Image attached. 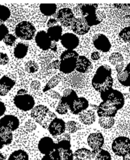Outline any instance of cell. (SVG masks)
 <instances>
[{"instance_id": "obj_44", "label": "cell", "mask_w": 130, "mask_h": 160, "mask_svg": "<svg viewBox=\"0 0 130 160\" xmlns=\"http://www.w3.org/2000/svg\"><path fill=\"white\" fill-rule=\"evenodd\" d=\"M17 38H15V36L11 34H8L3 39V42L7 46H12L14 44Z\"/></svg>"}, {"instance_id": "obj_38", "label": "cell", "mask_w": 130, "mask_h": 160, "mask_svg": "<svg viewBox=\"0 0 130 160\" xmlns=\"http://www.w3.org/2000/svg\"><path fill=\"white\" fill-rule=\"evenodd\" d=\"M25 69L29 73H35L38 71L39 65L36 62L31 60L26 62L25 64Z\"/></svg>"}, {"instance_id": "obj_11", "label": "cell", "mask_w": 130, "mask_h": 160, "mask_svg": "<svg viewBox=\"0 0 130 160\" xmlns=\"http://www.w3.org/2000/svg\"><path fill=\"white\" fill-rule=\"evenodd\" d=\"M73 32L79 35L86 34L90 30V27L88 25L84 17L77 18L74 19L71 25Z\"/></svg>"}, {"instance_id": "obj_2", "label": "cell", "mask_w": 130, "mask_h": 160, "mask_svg": "<svg viewBox=\"0 0 130 160\" xmlns=\"http://www.w3.org/2000/svg\"><path fill=\"white\" fill-rule=\"evenodd\" d=\"M31 116L34 120L45 129L54 119L57 118L54 112H51L44 105H38L31 111Z\"/></svg>"}, {"instance_id": "obj_53", "label": "cell", "mask_w": 130, "mask_h": 160, "mask_svg": "<svg viewBox=\"0 0 130 160\" xmlns=\"http://www.w3.org/2000/svg\"><path fill=\"white\" fill-rule=\"evenodd\" d=\"M6 110V108L4 103L0 102V118L4 114Z\"/></svg>"}, {"instance_id": "obj_14", "label": "cell", "mask_w": 130, "mask_h": 160, "mask_svg": "<svg viewBox=\"0 0 130 160\" xmlns=\"http://www.w3.org/2000/svg\"><path fill=\"white\" fill-rule=\"evenodd\" d=\"M62 46L66 49L73 50L76 48L79 43L78 37L73 33H65L60 38Z\"/></svg>"}, {"instance_id": "obj_55", "label": "cell", "mask_w": 130, "mask_h": 160, "mask_svg": "<svg viewBox=\"0 0 130 160\" xmlns=\"http://www.w3.org/2000/svg\"><path fill=\"white\" fill-rule=\"evenodd\" d=\"M41 160H52V159L51 157V155H46L43 157Z\"/></svg>"}, {"instance_id": "obj_1", "label": "cell", "mask_w": 130, "mask_h": 160, "mask_svg": "<svg viewBox=\"0 0 130 160\" xmlns=\"http://www.w3.org/2000/svg\"><path fill=\"white\" fill-rule=\"evenodd\" d=\"M112 71L109 65L100 66L92 80V84L95 90L101 93L112 88L113 84Z\"/></svg>"}, {"instance_id": "obj_60", "label": "cell", "mask_w": 130, "mask_h": 160, "mask_svg": "<svg viewBox=\"0 0 130 160\" xmlns=\"http://www.w3.org/2000/svg\"><path fill=\"white\" fill-rule=\"evenodd\" d=\"M3 22L1 21V20H0V25H2L3 24Z\"/></svg>"}, {"instance_id": "obj_12", "label": "cell", "mask_w": 130, "mask_h": 160, "mask_svg": "<svg viewBox=\"0 0 130 160\" xmlns=\"http://www.w3.org/2000/svg\"><path fill=\"white\" fill-rule=\"evenodd\" d=\"M87 142L92 151H98L102 149L104 145V136L101 132H93L88 136Z\"/></svg>"}, {"instance_id": "obj_10", "label": "cell", "mask_w": 130, "mask_h": 160, "mask_svg": "<svg viewBox=\"0 0 130 160\" xmlns=\"http://www.w3.org/2000/svg\"><path fill=\"white\" fill-rule=\"evenodd\" d=\"M47 129L52 136L61 135L66 130V123L62 119L55 118L51 122Z\"/></svg>"}, {"instance_id": "obj_6", "label": "cell", "mask_w": 130, "mask_h": 160, "mask_svg": "<svg viewBox=\"0 0 130 160\" xmlns=\"http://www.w3.org/2000/svg\"><path fill=\"white\" fill-rule=\"evenodd\" d=\"M112 152L118 157H123L130 152V139L121 136L115 138L111 145Z\"/></svg>"}, {"instance_id": "obj_13", "label": "cell", "mask_w": 130, "mask_h": 160, "mask_svg": "<svg viewBox=\"0 0 130 160\" xmlns=\"http://www.w3.org/2000/svg\"><path fill=\"white\" fill-rule=\"evenodd\" d=\"M55 143L50 137H44L39 141L38 148L43 155H50L55 149Z\"/></svg>"}, {"instance_id": "obj_26", "label": "cell", "mask_w": 130, "mask_h": 160, "mask_svg": "<svg viewBox=\"0 0 130 160\" xmlns=\"http://www.w3.org/2000/svg\"><path fill=\"white\" fill-rule=\"evenodd\" d=\"M74 160H93L92 151L86 148L77 149L74 153Z\"/></svg>"}, {"instance_id": "obj_8", "label": "cell", "mask_w": 130, "mask_h": 160, "mask_svg": "<svg viewBox=\"0 0 130 160\" xmlns=\"http://www.w3.org/2000/svg\"><path fill=\"white\" fill-rule=\"evenodd\" d=\"M92 40L94 47L100 51L107 52L109 51L111 48V43L107 36L103 34H96L93 37Z\"/></svg>"}, {"instance_id": "obj_17", "label": "cell", "mask_w": 130, "mask_h": 160, "mask_svg": "<svg viewBox=\"0 0 130 160\" xmlns=\"http://www.w3.org/2000/svg\"><path fill=\"white\" fill-rule=\"evenodd\" d=\"M77 59L76 57H68L60 60V71L65 74L71 73L76 69Z\"/></svg>"}, {"instance_id": "obj_25", "label": "cell", "mask_w": 130, "mask_h": 160, "mask_svg": "<svg viewBox=\"0 0 130 160\" xmlns=\"http://www.w3.org/2000/svg\"><path fill=\"white\" fill-rule=\"evenodd\" d=\"M78 97L75 91L71 89H67L63 92V95L60 98L63 102L67 104L69 109Z\"/></svg>"}, {"instance_id": "obj_64", "label": "cell", "mask_w": 130, "mask_h": 160, "mask_svg": "<svg viewBox=\"0 0 130 160\" xmlns=\"http://www.w3.org/2000/svg\"><path fill=\"white\" fill-rule=\"evenodd\" d=\"M129 43H130V42H129Z\"/></svg>"}, {"instance_id": "obj_18", "label": "cell", "mask_w": 130, "mask_h": 160, "mask_svg": "<svg viewBox=\"0 0 130 160\" xmlns=\"http://www.w3.org/2000/svg\"><path fill=\"white\" fill-rule=\"evenodd\" d=\"M89 106V102L86 98L84 97H78L69 109L73 114L78 115L86 110Z\"/></svg>"}, {"instance_id": "obj_39", "label": "cell", "mask_w": 130, "mask_h": 160, "mask_svg": "<svg viewBox=\"0 0 130 160\" xmlns=\"http://www.w3.org/2000/svg\"><path fill=\"white\" fill-rule=\"evenodd\" d=\"M71 144L70 140H60L57 143H55V149L59 150L71 149Z\"/></svg>"}, {"instance_id": "obj_31", "label": "cell", "mask_w": 130, "mask_h": 160, "mask_svg": "<svg viewBox=\"0 0 130 160\" xmlns=\"http://www.w3.org/2000/svg\"><path fill=\"white\" fill-rule=\"evenodd\" d=\"M117 78L122 85L130 87V73L126 69L117 73Z\"/></svg>"}, {"instance_id": "obj_9", "label": "cell", "mask_w": 130, "mask_h": 160, "mask_svg": "<svg viewBox=\"0 0 130 160\" xmlns=\"http://www.w3.org/2000/svg\"><path fill=\"white\" fill-rule=\"evenodd\" d=\"M75 18L71 9L68 8L61 9L58 12L56 15L57 21L65 27L71 26Z\"/></svg>"}, {"instance_id": "obj_61", "label": "cell", "mask_w": 130, "mask_h": 160, "mask_svg": "<svg viewBox=\"0 0 130 160\" xmlns=\"http://www.w3.org/2000/svg\"><path fill=\"white\" fill-rule=\"evenodd\" d=\"M129 92H130V87H129Z\"/></svg>"}, {"instance_id": "obj_49", "label": "cell", "mask_w": 130, "mask_h": 160, "mask_svg": "<svg viewBox=\"0 0 130 160\" xmlns=\"http://www.w3.org/2000/svg\"><path fill=\"white\" fill-rule=\"evenodd\" d=\"M48 95H50L51 98H55V99H60L62 98L60 96V94H59V93L57 92L56 91H54V90H51L49 91L48 93Z\"/></svg>"}, {"instance_id": "obj_3", "label": "cell", "mask_w": 130, "mask_h": 160, "mask_svg": "<svg viewBox=\"0 0 130 160\" xmlns=\"http://www.w3.org/2000/svg\"><path fill=\"white\" fill-rule=\"evenodd\" d=\"M14 104L17 108L23 111H29L34 108L35 100L33 97L27 93L26 90H19L13 99Z\"/></svg>"}, {"instance_id": "obj_34", "label": "cell", "mask_w": 130, "mask_h": 160, "mask_svg": "<svg viewBox=\"0 0 130 160\" xmlns=\"http://www.w3.org/2000/svg\"><path fill=\"white\" fill-rule=\"evenodd\" d=\"M61 80H62V76L58 74V75L54 76L45 85L44 89H43V92H45L47 91H49L51 89L54 88V87L58 85V84L60 82Z\"/></svg>"}, {"instance_id": "obj_19", "label": "cell", "mask_w": 130, "mask_h": 160, "mask_svg": "<svg viewBox=\"0 0 130 160\" xmlns=\"http://www.w3.org/2000/svg\"><path fill=\"white\" fill-rule=\"evenodd\" d=\"M105 18V13L103 11L97 10L96 12L92 13L84 18H85L88 25L90 27L101 23Z\"/></svg>"}, {"instance_id": "obj_15", "label": "cell", "mask_w": 130, "mask_h": 160, "mask_svg": "<svg viewBox=\"0 0 130 160\" xmlns=\"http://www.w3.org/2000/svg\"><path fill=\"white\" fill-rule=\"evenodd\" d=\"M0 124L7 130L13 132L19 127V119L12 115H6L0 119Z\"/></svg>"}, {"instance_id": "obj_22", "label": "cell", "mask_w": 130, "mask_h": 160, "mask_svg": "<svg viewBox=\"0 0 130 160\" xmlns=\"http://www.w3.org/2000/svg\"><path fill=\"white\" fill-rule=\"evenodd\" d=\"M79 119L81 122L86 126H90L96 122L95 112L92 110H86L80 113Z\"/></svg>"}, {"instance_id": "obj_59", "label": "cell", "mask_w": 130, "mask_h": 160, "mask_svg": "<svg viewBox=\"0 0 130 160\" xmlns=\"http://www.w3.org/2000/svg\"><path fill=\"white\" fill-rule=\"evenodd\" d=\"M5 160V158L4 156V155H3V154L0 152V160Z\"/></svg>"}, {"instance_id": "obj_43", "label": "cell", "mask_w": 130, "mask_h": 160, "mask_svg": "<svg viewBox=\"0 0 130 160\" xmlns=\"http://www.w3.org/2000/svg\"><path fill=\"white\" fill-rule=\"evenodd\" d=\"M79 54L74 50H67L61 54L60 56V60L64 59V58H68V57H76L78 58L79 57Z\"/></svg>"}, {"instance_id": "obj_27", "label": "cell", "mask_w": 130, "mask_h": 160, "mask_svg": "<svg viewBox=\"0 0 130 160\" xmlns=\"http://www.w3.org/2000/svg\"><path fill=\"white\" fill-rule=\"evenodd\" d=\"M62 32L63 29L62 27L56 25L53 27L48 28L47 33L52 42H58L62 38Z\"/></svg>"}, {"instance_id": "obj_48", "label": "cell", "mask_w": 130, "mask_h": 160, "mask_svg": "<svg viewBox=\"0 0 130 160\" xmlns=\"http://www.w3.org/2000/svg\"><path fill=\"white\" fill-rule=\"evenodd\" d=\"M60 65V61L56 60L53 61L48 65V68H55V69H59Z\"/></svg>"}, {"instance_id": "obj_40", "label": "cell", "mask_w": 130, "mask_h": 160, "mask_svg": "<svg viewBox=\"0 0 130 160\" xmlns=\"http://www.w3.org/2000/svg\"><path fill=\"white\" fill-rule=\"evenodd\" d=\"M59 151L60 152L61 160H74V153L71 149Z\"/></svg>"}, {"instance_id": "obj_36", "label": "cell", "mask_w": 130, "mask_h": 160, "mask_svg": "<svg viewBox=\"0 0 130 160\" xmlns=\"http://www.w3.org/2000/svg\"><path fill=\"white\" fill-rule=\"evenodd\" d=\"M66 130L70 134L76 132L80 128V126L78 123L74 121H69L66 123Z\"/></svg>"}, {"instance_id": "obj_52", "label": "cell", "mask_w": 130, "mask_h": 160, "mask_svg": "<svg viewBox=\"0 0 130 160\" xmlns=\"http://www.w3.org/2000/svg\"><path fill=\"white\" fill-rule=\"evenodd\" d=\"M57 22H57V20H56V19H55V18H51L47 23V26L48 27V28L53 27L55 26H56Z\"/></svg>"}, {"instance_id": "obj_51", "label": "cell", "mask_w": 130, "mask_h": 160, "mask_svg": "<svg viewBox=\"0 0 130 160\" xmlns=\"http://www.w3.org/2000/svg\"><path fill=\"white\" fill-rule=\"evenodd\" d=\"M41 84L38 81H34L32 82L31 84V87L33 90H38L40 89Z\"/></svg>"}, {"instance_id": "obj_57", "label": "cell", "mask_w": 130, "mask_h": 160, "mask_svg": "<svg viewBox=\"0 0 130 160\" xmlns=\"http://www.w3.org/2000/svg\"><path fill=\"white\" fill-rule=\"evenodd\" d=\"M123 160H130V152L123 157Z\"/></svg>"}, {"instance_id": "obj_63", "label": "cell", "mask_w": 130, "mask_h": 160, "mask_svg": "<svg viewBox=\"0 0 130 160\" xmlns=\"http://www.w3.org/2000/svg\"></svg>"}, {"instance_id": "obj_32", "label": "cell", "mask_w": 130, "mask_h": 160, "mask_svg": "<svg viewBox=\"0 0 130 160\" xmlns=\"http://www.w3.org/2000/svg\"><path fill=\"white\" fill-rule=\"evenodd\" d=\"M57 6L55 4H41L40 9L41 13L46 16L53 15L56 12Z\"/></svg>"}, {"instance_id": "obj_24", "label": "cell", "mask_w": 130, "mask_h": 160, "mask_svg": "<svg viewBox=\"0 0 130 160\" xmlns=\"http://www.w3.org/2000/svg\"><path fill=\"white\" fill-rule=\"evenodd\" d=\"M92 66V63L86 57L79 56L77 61L76 70L80 73H85Z\"/></svg>"}, {"instance_id": "obj_33", "label": "cell", "mask_w": 130, "mask_h": 160, "mask_svg": "<svg viewBox=\"0 0 130 160\" xmlns=\"http://www.w3.org/2000/svg\"><path fill=\"white\" fill-rule=\"evenodd\" d=\"M29 155L25 151L19 149L14 151L10 155L8 160H29Z\"/></svg>"}, {"instance_id": "obj_37", "label": "cell", "mask_w": 130, "mask_h": 160, "mask_svg": "<svg viewBox=\"0 0 130 160\" xmlns=\"http://www.w3.org/2000/svg\"><path fill=\"white\" fill-rule=\"evenodd\" d=\"M10 11L9 9L5 6L0 5V20L4 22L10 17Z\"/></svg>"}, {"instance_id": "obj_46", "label": "cell", "mask_w": 130, "mask_h": 160, "mask_svg": "<svg viewBox=\"0 0 130 160\" xmlns=\"http://www.w3.org/2000/svg\"><path fill=\"white\" fill-rule=\"evenodd\" d=\"M9 61L8 56L7 54L0 52V65H6Z\"/></svg>"}, {"instance_id": "obj_23", "label": "cell", "mask_w": 130, "mask_h": 160, "mask_svg": "<svg viewBox=\"0 0 130 160\" xmlns=\"http://www.w3.org/2000/svg\"><path fill=\"white\" fill-rule=\"evenodd\" d=\"M98 5L97 4H87L78 5L75 9L76 12L80 13L82 17H86L88 15L94 12L97 10Z\"/></svg>"}, {"instance_id": "obj_4", "label": "cell", "mask_w": 130, "mask_h": 160, "mask_svg": "<svg viewBox=\"0 0 130 160\" xmlns=\"http://www.w3.org/2000/svg\"><path fill=\"white\" fill-rule=\"evenodd\" d=\"M103 101L110 102L116 107L118 111L121 110L125 105V98L123 94L118 90L111 88L100 93Z\"/></svg>"}, {"instance_id": "obj_16", "label": "cell", "mask_w": 130, "mask_h": 160, "mask_svg": "<svg viewBox=\"0 0 130 160\" xmlns=\"http://www.w3.org/2000/svg\"><path fill=\"white\" fill-rule=\"evenodd\" d=\"M35 42L39 47L43 51H47L51 48L52 41L48 34L44 31L38 32L35 37Z\"/></svg>"}, {"instance_id": "obj_47", "label": "cell", "mask_w": 130, "mask_h": 160, "mask_svg": "<svg viewBox=\"0 0 130 160\" xmlns=\"http://www.w3.org/2000/svg\"><path fill=\"white\" fill-rule=\"evenodd\" d=\"M52 160H61L60 152L57 149H55L50 154Z\"/></svg>"}, {"instance_id": "obj_21", "label": "cell", "mask_w": 130, "mask_h": 160, "mask_svg": "<svg viewBox=\"0 0 130 160\" xmlns=\"http://www.w3.org/2000/svg\"><path fill=\"white\" fill-rule=\"evenodd\" d=\"M15 84V82L6 76L0 79V96L4 97L8 93Z\"/></svg>"}, {"instance_id": "obj_62", "label": "cell", "mask_w": 130, "mask_h": 160, "mask_svg": "<svg viewBox=\"0 0 130 160\" xmlns=\"http://www.w3.org/2000/svg\"><path fill=\"white\" fill-rule=\"evenodd\" d=\"M1 127H2V126H1V124H0V128H1Z\"/></svg>"}, {"instance_id": "obj_30", "label": "cell", "mask_w": 130, "mask_h": 160, "mask_svg": "<svg viewBox=\"0 0 130 160\" xmlns=\"http://www.w3.org/2000/svg\"><path fill=\"white\" fill-rule=\"evenodd\" d=\"M93 160H111L110 153L105 149H101L98 151H92Z\"/></svg>"}, {"instance_id": "obj_41", "label": "cell", "mask_w": 130, "mask_h": 160, "mask_svg": "<svg viewBox=\"0 0 130 160\" xmlns=\"http://www.w3.org/2000/svg\"><path fill=\"white\" fill-rule=\"evenodd\" d=\"M69 107L67 104L60 100L59 102L58 106L56 107L55 111L60 115H65L67 113Z\"/></svg>"}, {"instance_id": "obj_7", "label": "cell", "mask_w": 130, "mask_h": 160, "mask_svg": "<svg viewBox=\"0 0 130 160\" xmlns=\"http://www.w3.org/2000/svg\"><path fill=\"white\" fill-rule=\"evenodd\" d=\"M118 110L113 104L107 101H103L97 107L98 116L99 118H114Z\"/></svg>"}, {"instance_id": "obj_58", "label": "cell", "mask_w": 130, "mask_h": 160, "mask_svg": "<svg viewBox=\"0 0 130 160\" xmlns=\"http://www.w3.org/2000/svg\"><path fill=\"white\" fill-rule=\"evenodd\" d=\"M126 69V71H127V72H129L130 73V62L129 63L127 66H126V68H125Z\"/></svg>"}, {"instance_id": "obj_5", "label": "cell", "mask_w": 130, "mask_h": 160, "mask_svg": "<svg viewBox=\"0 0 130 160\" xmlns=\"http://www.w3.org/2000/svg\"><path fill=\"white\" fill-rule=\"evenodd\" d=\"M36 28L29 22L23 21L17 25L15 34L17 37L23 40H30L34 38L36 33Z\"/></svg>"}, {"instance_id": "obj_54", "label": "cell", "mask_w": 130, "mask_h": 160, "mask_svg": "<svg viewBox=\"0 0 130 160\" xmlns=\"http://www.w3.org/2000/svg\"><path fill=\"white\" fill-rule=\"evenodd\" d=\"M91 58L93 60H98L100 58V54L98 52H94L91 54Z\"/></svg>"}, {"instance_id": "obj_50", "label": "cell", "mask_w": 130, "mask_h": 160, "mask_svg": "<svg viewBox=\"0 0 130 160\" xmlns=\"http://www.w3.org/2000/svg\"><path fill=\"white\" fill-rule=\"evenodd\" d=\"M114 6L115 7H117L118 8L121 9L126 10L128 11V10H130V4H114Z\"/></svg>"}, {"instance_id": "obj_45", "label": "cell", "mask_w": 130, "mask_h": 160, "mask_svg": "<svg viewBox=\"0 0 130 160\" xmlns=\"http://www.w3.org/2000/svg\"><path fill=\"white\" fill-rule=\"evenodd\" d=\"M9 34V30L4 24L0 25V42L5 38Z\"/></svg>"}, {"instance_id": "obj_42", "label": "cell", "mask_w": 130, "mask_h": 160, "mask_svg": "<svg viewBox=\"0 0 130 160\" xmlns=\"http://www.w3.org/2000/svg\"><path fill=\"white\" fill-rule=\"evenodd\" d=\"M119 36L125 42H130V27L123 28L119 32Z\"/></svg>"}, {"instance_id": "obj_29", "label": "cell", "mask_w": 130, "mask_h": 160, "mask_svg": "<svg viewBox=\"0 0 130 160\" xmlns=\"http://www.w3.org/2000/svg\"><path fill=\"white\" fill-rule=\"evenodd\" d=\"M28 51V47L22 43L17 44L14 50V55L19 59L24 58L26 55Z\"/></svg>"}, {"instance_id": "obj_35", "label": "cell", "mask_w": 130, "mask_h": 160, "mask_svg": "<svg viewBox=\"0 0 130 160\" xmlns=\"http://www.w3.org/2000/svg\"><path fill=\"white\" fill-rule=\"evenodd\" d=\"M98 122L101 127L104 129H110L114 125L115 120L113 118H100Z\"/></svg>"}, {"instance_id": "obj_28", "label": "cell", "mask_w": 130, "mask_h": 160, "mask_svg": "<svg viewBox=\"0 0 130 160\" xmlns=\"http://www.w3.org/2000/svg\"><path fill=\"white\" fill-rule=\"evenodd\" d=\"M12 140V132L1 127L0 128V141L5 146L10 144Z\"/></svg>"}, {"instance_id": "obj_56", "label": "cell", "mask_w": 130, "mask_h": 160, "mask_svg": "<svg viewBox=\"0 0 130 160\" xmlns=\"http://www.w3.org/2000/svg\"><path fill=\"white\" fill-rule=\"evenodd\" d=\"M51 48L52 50V51H56V50H57V47H56V44H55V43L52 42V44H51Z\"/></svg>"}, {"instance_id": "obj_20", "label": "cell", "mask_w": 130, "mask_h": 160, "mask_svg": "<svg viewBox=\"0 0 130 160\" xmlns=\"http://www.w3.org/2000/svg\"><path fill=\"white\" fill-rule=\"evenodd\" d=\"M109 61L112 65L115 66L117 73L125 69L124 58L121 53L118 52H112L110 55Z\"/></svg>"}]
</instances>
